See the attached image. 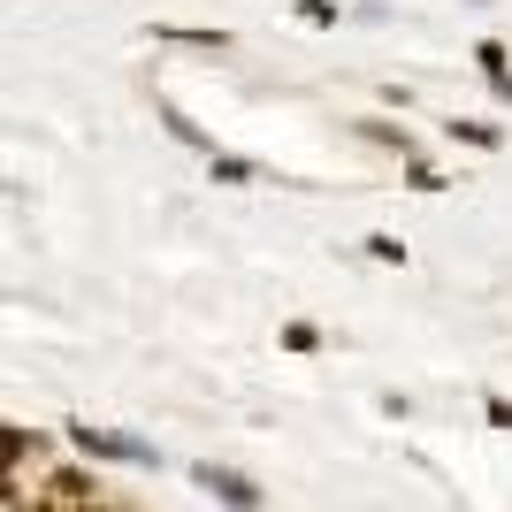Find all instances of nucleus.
<instances>
[{
	"mask_svg": "<svg viewBox=\"0 0 512 512\" xmlns=\"http://www.w3.org/2000/svg\"><path fill=\"white\" fill-rule=\"evenodd\" d=\"M161 123H169V138H184V146H192L199 161H207V153H214V138H207V130L192 123V115H176V107H161Z\"/></svg>",
	"mask_w": 512,
	"mask_h": 512,
	"instance_id": "7",
	"label": "nucleus"
},
{
	"mask_svg": "<svg viewBox=\"0 0 512 512\" xmlns=\"http://www.w3.org/2000/svg\"><path fill=\"white\" fill-rule=\"evenodd\" d=\"M207 169H214V184H260V176H268L260 161H245V153H222V146L207 153Z\"/></svg>",
	"mask_w": 512,
	"mask_h": 512,
	"instance_id": "5",
	"label": "nucleus"
},
{
	"mask_svg": "<svg viewBox=\"0 0 512 512\" xmlns=\"http://www.w3.org/2000/svg\"><path fill=\"white\" fill-rule=\"evenodd\" d=\"M299 23H337V0H299Z\"/></svg>",
	"mask_w": 512,
	"mask_h": 512,
	"instance_id": "14",
	"label": "nucleus"
},
{
	"mask_svg": "<svg viewBox=\"0 0 512 512\" xmlns=\"http://www.w3.org/2000/svg\"><path fill=\"white\" fill-rule=\"evenodd\" d=\"M153 39H169V46H214V54H222V31H184V23H153Z\"/></svg>",
	"mask_w": 512,
	"mask_h": 512,
	"instance_id": "8",
	"label": "nucleus"
},
{
	"mask_svg": "<svg viewBox=\"0 0 512 512\" xmlns=\"http://www.w3.org/2000/svg\"><path fill=\"white\" fill-rule=\"evenodd\" d=\"M46 505H100V482L77 474V467H62V474H54V490H46Z\"/></svg>",
	"mask_w": 512,
	"mask_h": 512,
	"instance_id": "4",
	"label": "nucleus"
},
{
	"mask_svg": "<svg viewBox=\"0 0 512 512\" xmlns=\"http://www.w3.org/2000/svg\"><path fill=\"white\" fill-rule=\"evenodd\" d=\"M451 138H459V146H474V153H497V123H482V115H451Z\"/></svg>",
	"mask_w": 512,
	"mask_h": 512,
	"instance_id": "6",
	"label": "nucleus"
},
{
	"mask_svg": "<svg viewBox=\"0 0 512 512\" xmlns=\"http://www.w3.org/2000/svg\"><path fill=\"white\" fill-rule=\"evenodd\" d=\"M276 344H283V352H321V329H314V321H283Z\"/></svg>",
	"mask_w": 512,
	"mask_h": 512,
	"instance_id": "9",
	"label": "nucleus"
},
{
	"mask_svg": "<svg viewBox=\"0 0 512 512\" xmlns=\"http://www.w3.org/2000/svg\"><path fill=\"white\" fill-rule=\"evenodd\" d=\"M0 444H8V467H23V459H39V451H46V436H23V428H8Z\"/></svg>",
	"mask_w": 512,
	"mask_h": 512,
	"instance_id": "12",
	"label": "nucleus"
},
{
	"mask_svg": "<svg viewBox=\"0 0 512 512\" xmlns=\"http://www.w3.org/2000/svg\"><path fill=\"white\" fill-rule=\"evenodd\" d=\"M352 138H367V146L398 153V161H406V153H421V146H413V130H406V123H383V115H360V123H352Z\"/></svg>",
	"mask_w": 512,
	"mask_h": 512,
	"instance_id": "3",
	"label": "nucleus"
},
{
	"mask_svg": "<svg viewBox=\"0 0 512 512\" xmlns=\"http://www.w3.org/2000/svg\"><path fill=\"white\" fill-rule=\"evenodd\" d=\"M367 260H383V268H406V245H398L390 230H375V237H367Z\"/></svg>",
	"mask_w": 512,
	"mask_h": 512,
	"instance_id": "11",
	"label": "nucleus"
},
{
	"mask_svg": "<svg viewBox=\"0 0 512 512\" xmlns=\"http://www.w3.org/2000/svg\"><path fill=\"white\" fill-rule=\"evenodd\" d=\"M406 184H413V192H444V169L421 161V153H406Z\"/></svg>",
	"mask_w": 512,
	"mask_h": 512,
	"instance_id": "10",
	"label": "nucleus"
},
{
	"mask_svg": "<svg viewBox=\"0 0 512 512\" xmlns=\"http://www.w3.org/2000/svg\"><path fill=\"white\" fill-rule=\"evenodd\" d=\"M482 421H490V428H512V398H490V406H482Z\"/></svg>",
	"mask_w": 512,
	"mask_h": 512,
	"instance_id": "15",
	"label": "nucleus"
},
{
	"mask_svg": "<svg viewBox=\"0 0 512 512\" xmlns=\"http://www.w3.org/2000/svg\"><path fill=\"white\" fill-rule=\"evenodd\" d=\"M192 482H199L207 497H222V505H260V482H253V474L214 467V459H199V467H192Z\"/></svg>",
	"mask_w": 512,
	"mask_h": 512,
	"instance_id": "2",
	"label": "nucleus"
},
{
	"mask_svg": "<svg viewBox=\"0 0 512 512\" xmlns=\"http://www.w3.org/2000/svg\"><path fill=\"white\" fill-rule=\"evenodd\" d=\"M482 77H490V100H497V107H512V62H497V69H482Z\"/></svg>",
	"mask_w": 512,
	"mask_h": 512,
	"instance_id": "13",
	"label": "nucleus"
},
{
	"mask_svg": "<svg viewBox=\"0 0 512 512\" xmlns=\"http://www.w3.org/2000/svg\"><path fill=\"white\" fill-rule=\"evenodd\" d=\"M62 436H69V451H77V459H100V467H161V451H153L146 436H123V428L69 421Z\"/></svg>",
	"mask_w": 512,
	"mask_h": 512,
	"instance_id": "1",
	"label": "nucleus"
}]
</instances>
